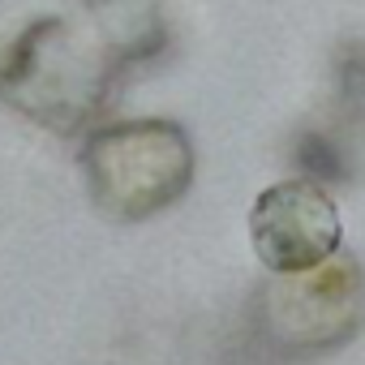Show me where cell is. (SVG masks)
Wrapping results in <instances>:
<instances>
[{
  "label": "cell",
  "mask_w": 365,
  "mask_h": 365,
  "mask_svg": "<svg viewBox=\"0 0 365 365\" xmlns=\"http://www.w3.org/2000/svg\"><path fill=\"white\" fill-rule=\"evenodd\" d=\"M168 43L155 0H82V18H39L0 56V103L73 138L91 129L116 82Z\"/></svg>",
  "instance_id": "1"
},
{
  "label": "cell",
  "mask_w": 365,
  "mask_h": 365,
  "mask_svg": "<svg viewBox=\"0 0 365 365\" xmlns=\"http://www.w3.org/2000/svg\"><path fill=\"white\" fill-rule=\"evenodd\" d=\"M82 176L91 202L120 220L142 224L176 207L194 185V146L172 120H116L86 138Z\"/></svg>",
  "instance_id": "2"
},
{
  "label": "cell",
  "mask_w": 365,
  "mask_h": 365,
  "mask_svg": "<svg viewBox=\"0 0 365 365\" xmlns=\"http://www.w3.org/2000/svg\"><path fill=\"white\" fill-rule=\"evenodd\" d=\"M271 335L292 352H331L365 327V271L352 254H331L305 275H279L267 292Z\"/></svg>",
  "instance_id": "3"
},
{
  "label": "cell",
  "mask_w": 365,
  "mask_h": 365,
  "mask_svg": "<svg viewBox=\"0 0 365 365\" xmlns=\"http://www.w3.org/2000/svg\"><path fill=\"white\" fill-rule=\"evenodd\" d=\"M339 207L318 180H279L250 211V241L258 262L279 275H305L339 254Z\"/></svg>",
  "instance_id": "4"
}]
</instances>
